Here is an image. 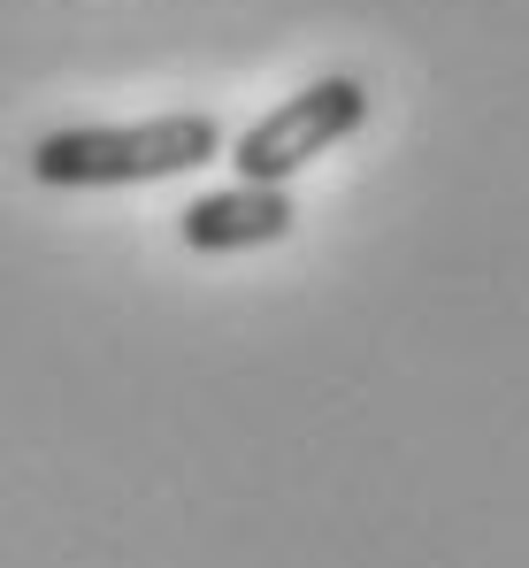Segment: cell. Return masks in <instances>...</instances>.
Here are the masks:
<instances>
[{
  "mask_svg": "<svg viewBox=\"0 0 529 568\" xmlns=\"http://www.w3.org/2000/svg\"><path fill=\"white\" fill-rule=\"evenodd\" d=\"M368 108H376V93L338 70V78H315L292 100H276L262 123H246L238 139H223V154L238 162L246 185H292L307 162H323L330 146H346L353 131L368 123Z\"/></svg>",
  "mask_w": 529,
  "mask_h": 568,
  "instance_id": "2",
  "label": "cell"
},
{
  "mask_svg": "<svg viewBox=\"0 0 529 568\" xmlns=\"http://www.w3.org/2000/svg\"><path fill=\"white\" fill-rule=\"evenodd\" d=\"M223 154V123L200 108L146 115V123H62L31 146V178L54 192H115V185H162Z\"/></svg>",
  "mask_w": 529,
  "mask_h": 568,
  "instance_id": "1",
  "label": "cell"
},
{
  "mask_svg": "<svg viewBox=\"0 0 529 568\" xmlns=\"http://www.w3.org/2000/svg\"><path fill=\"white\" fill-rule=\"evenodd\" d=\"M299 223L292 185H238L231 192H200L192 207H176V239L192 254H246V246H276Z\"/></svg>",
  "mask_w": 529,
  "mask_h": 568,
  "instance_id": "3",
  "label": "cell"
}]
</instances>
